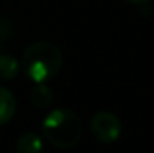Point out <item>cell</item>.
<instances>
[{"mask_svg": "<svg viewBox=\"0 0 154 153\" xmlns=\"http://www.w3.org/2000/svg\"><path fill=\"white\" fill-rule=\"evenodd\" d=\"M63 66L60 48L48 41H39L29 45L21 59L24 74L35 83H47L54 78Z\"/></svg>", "mask_w": 154, "mask_h": 153, "instance_id": "cell-1", "label": "cell"}, {"mask_svg": "<svg viewBox=\"0 0 154 153\" xmlns=\"http://www.w3.org/2000/svg\"><path fill=\"white\" fill-rule=\"evenodd\" d=\"M42 132L51 146L57 149H70L81 140L82 123L79 116L72 110L57 108L45 116Z\"/></svg>", "mask_w": 154, "mask_h": 153, "instance_id": "cell-2", "label": "cell"}, {"mask_svg": "<svg viewBox=\"0 0 154 153\" xmlns=\"http://www.w3.org/2000/svg\"><path fill=\"white\" fill-rule=\"evenodd\" d=\"M90 129L99 143L111 144L117 141L121 135V122L115 114L100 111L93 116L90 122Z\"/></svg>", "mask_w": 154, "mask_h": 153, "instance_id": "cell-3", "label": "cell"}, {"mask_svg": "<svg viewBox=\"0 0 154 153\" xmlns=\"http://www.w3.org/2000/svg\"><path fill=\"white\" fill-rule=\"evenodd\" d=\"M17 101L11 90L0 86V126L6 125L15 114Z\"/></svg>", "mask_w": 154, "mask_h": 153, "instance_id": "cell-4", "label": "cell"}, {"mask_svg": "<svg viewBox=\"0 0 154 153\" xmlns=\"http://www.w3.org/2000/svg\"><path fill=\"white\" fill-rule=\"evenodd\" d=\"M44 147L42 138L36 132H26L17 141L18 153H41Z\"/></svg>", "mask_w": 154, "mask_h": 153, "instance_id": "cell-5", "label": "cell"}, {"mask_svg": "<svg viewBox=\"0 0 154 153\" xmlns=\"http://www.w3.org/2000/svg\"><path fill=\"white\" fill-rule=\"evenodd\" d=\"M30 102L36 108H47L52 102V90L45 83H36L30 90Z\"/></svg>", "mask_w": 154, "mask_h": 153, "instance_id": "cell-6", "label": "cell"}, {"mask_svg": "<svg viewBox=\"0 0 154 153\" xmlns=\"http://www.w3.org/2000/svg\"><path fill=\"white\" fill-rule=\"evenodd\" d=\"M18 71H20V63L14 56L0 54V78L2 80L15 78Z\"/></svg>", "mask_w": 154, "mask_h": 153, "instance_id": "cell-7", "label": "cell"}, {"mask_svg": "<svg viewBox=\"0 0 154 153\" xmlns=\"http://www.w3.org/2000/svg\"><path fill=\"white\" fill-rule=\"evenodd\" d=\"M124 2L132 3V5H142V3H145V2H148V0H124Z\"/></svg>", "mask_w": 154, "mask_h": 153, "instance_id": "cell-8", "label": "cell"}]
</instances>
